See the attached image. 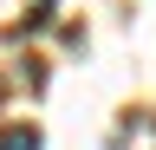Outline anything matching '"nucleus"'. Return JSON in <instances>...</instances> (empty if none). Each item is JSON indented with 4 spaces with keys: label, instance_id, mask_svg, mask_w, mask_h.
<instances>
[{
    "label": "nucleus",
    "instance_id": "nucleus-1",
    "mask_svg": "<svg viewBox=\"0 0 156 150\" xmlns=\"http://www.w3.org/2000/svg\"><path fill=\"white\" fill-rule=\"evenodd\" d=\"M0 150H39V130L33 124H7L0 130Z\"/></svg>",
    "mask_w": 156,
    "mask_h": 150
}]
</instances>
